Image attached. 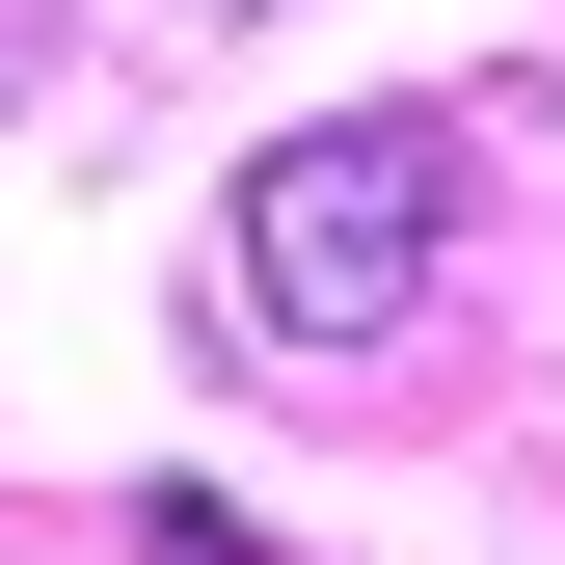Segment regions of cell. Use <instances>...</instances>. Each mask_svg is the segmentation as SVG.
Instances as JSON below:
<instances>
[{"label": "cell", "mask_w": 565, "mask_h": 565, "mask_svg": "<svg viewBox=\"0 0 565 565\" xmlns=\"http://www.w3.org/2000/svg\"><path fill=\"white\" fill-rule=\"evenodd\" d=\"M458 243V135L431 108H350V135H269L243 162V323L269 350H377Z\"/></svg>", "instance_id": "cell-1"}, {"label": "cell", "mask_w": 565, "mask_h": 565, "mask_svg": "<svg viewBox=\"0 0 565 565\" xmlns=\"http://www.w3.org/2000/svg\"><path fill=\"white\" fill-rule=\"evenodd\" d=\"M0 82H28V28H0Z\"/></svg>", "instance_id": "cell-2"}]
</instances>
